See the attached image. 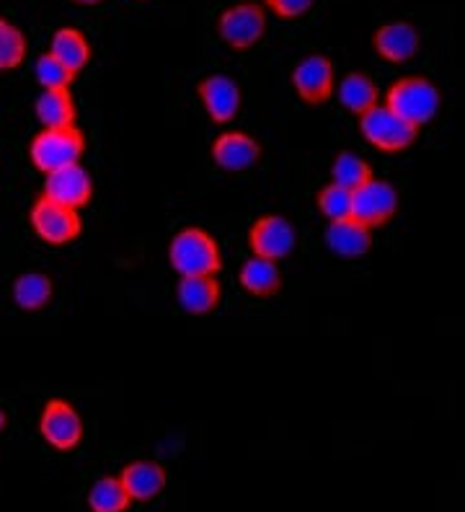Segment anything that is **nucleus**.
<instances>
[{
	"label": "nucleus",
	"mask_w": 465,
	"mask_h": 512,
	"mask_svg": "<svg viewBox=\"0 0 465 512\" xmlns=\"http://www.w3.org/2000/svg\"><path fill=\"white\" fill-rule=\"evenodd\" d=\"M171 267L179 277H215L223 269V256L215 238L202 228H184L168 249Z\"/></svg>",
	"instance_id": "nucleus-1"
},
{
	"label": "nucleus",
	"mask_w": 465,
	"mask_h": 512,
	"mask_svg": "<svg viewBox=\"0 0 465 512\" xmlns=\"http://www.w3.org/2000/svg\"><path fill=\"white\" fill-rule=\"evenodd\" d=\"M440 88L422 75H406L388 88L383 107L391 109L401 119H406L416 130L432 122L434 114L440 112Z\"/></svg>",
	"instance_id": "nucleus-2"
},
{
	"label": "nucleus",
	"mask_w": 465,
	"mask_h": 512,
	"mask_svg": "<svg viewBox=\"0 0 465 512\" xmlns=\"http://www.w3.org/2000/svg\"><path fill=\"white\" fill-rule=\"evenodd\" d=\"M86 153V138L78 127H55V130H42L34 135L29 145V156L34 169L42 174H52L57 169L81 163Z\"/></svg>",
	"instance_id": "nucleus-3"
},
{
	"label": "nucleus",
	"mask_w": 465,
	"mask_h": 512,
	"mask_svg": "<svg viewBox=\"0 0 465 512\" xmlns=\"http://www.w3.org/2000/svg\"><path fill=\"white\" fill-rule=\"evenodd\" d=\"M360 130L367 143L372 148L383 150V153H401V150L411 148L416 135H419V130L414 125H409L406 119L393 114L383 104H378V107H372L370 112L362 114Z\"/></svg>",
	"instance_id": "nucleus-4"
},
{
	"label": "nucleus",
	"mask_w": 465,
	"mask_h": 512,
	"mask_svg": "<svg viewBox=\"0 0 465 512\" xmlns=\"http://www.w3.org/2000/svg\"><path fill=\"white\" fill-rule=\"evenodd\" d=\"M267 32V11L259 3H236L225 8L217 19V34L228 47L243 52L254 47Z\"/></svg>",
	"instance_id": "nucleus-5"
},
{
	"label": "nucleus",
	"mask_w": 465,
	"mask_h": 512,
	"mask_svg": "<svg viewBox=\"0 0 465 512\" xmlns=\"http://www.w3.org/2000/svg\"><path fill=\"white\" fill-rule=\"evenodd\" d=\"M31 228L42 238L44 244L52 246H65L70 241L81 236V215L78 210H70L65 205H57V202L47 200V197H39L34 205H31Z\"/></svg>",
	"instance_id": "nucleus-6"
},
{
	"label": "nucleus",
	"mask_w": 465,
	"mask_h": 512,
	"mask_svg": "<svg viewBox=\"0 0 465 512\" xmlns=\"http://www.w3.org/2000/svg\"><path fill=\"white\" fill-rule=\"evenodd\" d=\"M39 432H42L44 443L55 450H73L83 440V419L70 401L52 399L42 409Z\"/></svg>",
	"instance_id": "nucleus-7"
},
{
	"label": "nucleus",
	"mask_w": 465,
	"mask_h": 512,
	"mask_svg": "<svg viewBox=\"0 0 465 512\" xmlns=\"http://www.w3.org/2000/svg\"><path fill=\"white\" fill-rule=\"evenodd\" d=\"M398 210V192L391 182L375 179L365 182L352 192V215L349 218L360 220L367 228L385 225Z\"/></svg>",
	"instance_id": "nucleus-8"
},
{
	"label": "nucleus",
	"mask_w": 465,
	"mask_h": 512,
	"mask_svg": "<svg viewBox=\"0 0 465 512\" xmlns=\"http://www.w3.org/2000/svg\"><path fill=\"white\" fill-rule=\"evenodd\" d=\"M295 241H298L295 225L282 215H264L248 231V244L254 249V256L269 259V262L285 259L295 249Z\"/></svg>",
	"instance_id": "nucleus-9"
},
{
	"label": "nucleus",
	"mask_w": 465,
	"mask_h": 512,
	"mask_svg": "<svg viewBox=\"0 0 465 512\" xmlns=\"http://www.w3.org/2000/svg\"><path fill=\"white\" fill-rule=\"evenodd\" d=\"M42 197L57 202V205L70 207V210H81L93 197L91 174L83 169L81 163H73V166L57 169L52 174H44Z\"/></svg>",
	"instance_id": "nucleus-10"
},
{
	"label": "nucleus",
	"mask_w": 465,
	"mask_h": 512,
	"mask_svg": "<svg viewBox=\"0 0 465 512\" xmlns=\"http://www.w3.org/2000/svg\"><path fill=\"white\" fill-rule=\"evenodd\" d=\"M292 86L308 104H323L334 96V63L326 55L303 57L292 70Z\"/></svg>",
	"instance_id": "nucleus-11"
},
{
	"label": "nucleus",
	"mask_w": 465,
	"mask_h": 512,
	"mask_svg": "<svg viewBox=\"0 0 465 512\" xmlns=\"http://www.w3.org/2000/svg\"><path fill=\"white\" fill-rule=\"evenodd\" d=\"M199 99L212 122L225 125L241 109V88L228 75H210L199 83Z\"/></svg>",
	"instance_id": "nucleus-12"
},
{
	"label": "nucleus",
	"mask_w": 465,
	"mask_h": 512,
	"mask_svg": "<svg viewBox=\"0 0 465 512\" xmlns=\"http://www.w3.org/2000/svg\"><path fill=\"white\" fill-rule=\"evenodd\" d=\"M259 143L246 132H223L212 143V158L223 171L238 174V171L251 169L259 161Z\"/></svg>",
	"instance_id": "nucleus-13"
},
{
	"label": "nucleus",
	"mask_w": 465,
	"mask_h": 512,
	"mask_svg": "<svg viewBox=\"0 0 465 512\" xmlns=\"http://www.w3.org/2000/svg\"><path fill=\"white\" fill-rule=\"evenodd\" d=\"M372 47L388 63H406L419 52V32L414 24L406 21L383 24L372 34Z\"/></svg>",
	"instance_id": "nucleus-14"
},
{
	"label": "nucleus",
	"mask_w": 465,
	"mask_h": 512,
	"mask_svg": "<svg viewBox=\"0 0 465 512\" xmlns=\"http://www.w3.org/2000/svg\"><path fill=\"white\" fill-rule=\"evenodd\" d=\"M119 481L127 489L132 502H148L158 497L166 487V469L155 461H135L124 466Z\"/></svg>",
	"instance_id": "nucleus-15"
},
{
	"label": "nucleus",
	"mask_w": 465,
	"mask_h": 512,
	"mask_svg": "<svg viewBox=\"0 0 465 512\" xmlns=\"http://www.w3.org/2000/svg\"><path fill=\"white\" fill-rule=\"evenodd\" d=\"M326 244L336 256L360 259L372 246V228H367V225L354 218L334 220V223H329V231H326Z\"/></svg>",
	"instance_id": "nucleus-16"
},
{
	"label": "nucleus",
	"mask_w": 465,
	"mask_h": 512,
	"mask_svg": "<svg viewBox=\"0 0 465 512\" xmlns=\"http://www.w3.org/2000/svg\"><path fill=\"white\" fill-rule=\"evenodd\" d=\"M50 55H55L62 65H68L75 75H81V70L91 63V42L86 34L75 26H60L52 34Z\"/></svg>",
	"instance_id": "nucleus-17"
},
{
	"label": "nucleus",
	"mask_w": 465,
	"mask_h": 512,
	"mask_svg": "<svg viewBox=\"0 0 465 512\" xmlns=\"http://www.w3.org/2000/svg\"><path fill=\"white\" fill-rule=\"evenodd\" d=\"M336 96H339L341 107L347 112L362 117L365 112H370L372 107L380 104V91L378 83L372 81L370 75L365 73H349L341 78L339 88H336Z\"/></svg>",
	"instance_id": "nucleus-18"
},
{
	"label": "nucleus",
	"mask_w": 465,
	"mask_h": 512,
	"mask_svg": "<svg viewBox=\"0 0 465 512\" xmlns=\"http://www.w3.org/2000/svg\"><path fill=\"white\" fill-rule=\"evenodd\" d=\"M37 119L42 122V130H55V127H73L78 109L70 88H57V91H42L34 104Z\"/></svg>",
	"instance_id": "nucleus-19"
},
{
	"label": "nucleus",
	"mask_w": 465,
	"mask_h": 512,
	"mask_svg": "<svg viewBox=\"0 0 465 512\" xmlns=\"http://www.w3.org/2000/svg\"><path fill=\"white\" fill-rule=\"evenodd\" d=\"M176 298L186 313L202 316L220 303V282L215 277H181Z\"/></svg>",
	"instance_id": "nucleus-20"
},
{
	"label": "nucleus",
	"mask_w": 465,
	"mask_h": 512,
	"mask_svg": "<svg viewBox=\"0 0 465 512\" xmlns=\"http://www.w3.org/2000/svg\"><path fill=\"white\" fill-rule=\"evenodd\" d=\"M241 285L246 293L259 295V298H267L274 295L282 285V275H279L277 262H269V259H261V256H251L246 264L241 267Z\"/></svg>",
	"instance_id": "nucleus-21"
},
{
	"label": "nucleus",
	"mask_w": 465,
	"mask_h": 512,
	"mask_svg": "<svg viewBox=\"0 0 465 512\" xmlns=\"http://www.w3.org/2000/svg\"><path fill=\"white\" fill-rule=\"evenodd\" d=\"M50 298L52 282L42 272H26V275L16 277V282H13V300L24 311H39V308L50 303Z\"/></svg>",
	"instance_id": "nucleus-22"
},
{
	"label": "nucleus",
	"mask_w": 465,
	"mask_h": 512,
	"mask_svg": "<svg viewBox=\"0 0 465 512\" xmlns=\"http://www.w3.org/2000/svg\"><path fill=\"white\" fill-rule=\"evenodd\" d=\"M130 505V494L122 487L119 476H101L91 487V492H88L91 512H127Z\"/></svg>",
	"instance_id": "nucleus-23"
},
{
	"label": "nucleus",
	"mask_w": 465,
	"mask_h": 512,
	"mask_svg": "<svg viewBox=\"0 0 465 512\" xmlns=\"http://www.w3.org/2000/svg\"><path fill=\"white\" fill-rule=\"evenodd\" d=\"M26 50H29L26 34L13 21L0 16V73L19 68L26 60Z\"/></svg>",
	"instance_id": "nucleus-24"
},
{
	"label": "nucleus",
	"mask_w": 465,
	"mask_h": 512,
	"mask_svg": "<svg viewBox=\"0 0 465 512\" xmlns=\"http://www.w3.org/2000/svg\"><path fill=\"white\" fill-rule=\"evenodd\" d=\"M331 174H334V184L354 192L357 187H362L365 182L372 179L370 163L362 156H354V153H341L336 156L334 166H331Z\"/></svg>",
	"instance_id": "nucleus-25"
},
{
	"label": "nucleus",
	"mask_w": 465,
	"mask_h": 512,
	"mask_svg": "<svg viewBox=\"0 0 465 512\" xmlns=\"http://www.w3.org/2000/svg\"><path fill=\"white\" fill-rule=\"evenodd\" d=\"M34 75H37L39 86L42 91H57V88H70L78 75L68 68V65H62L55 55L50 52H44L39 55L37 65H34Z\"/></svg>",
	"instance_id": "nucleus-26"
},
{
	"label": "nucleus",
	"mask_w": 465,
	"mask_h": 512,
	"mask_svg": "<svg viewBox=\"0 0 465 512\" xmlns=\"http://www.w3.org/2000/svg\"><path fill=\"white\" fill-rule=\"evenodd\" d=\"M318 207H321V213L326 215L329 223L349 218V215H352V192L334 182L326 184V187L321 189V194H318Z\"/></svg>",
	"instance_id": "nucleus-27"
},
{
	"label": "nucleus",
	"mask_w": 465,
	"mask_h": 512,
	"mask_svg": "<svg viewBox=\"0 0 465 512\" xmlns=\"http://www.w3.org/2000/svg\"><path fill=\"white\" fill-rule=\"evenodd\" d=\"M264 11H272L279 19H300L313 8L316 0H261Z\"/></svg>",
	"instance_id": "nucleus-28"
},
{
	"label": "nucleus",
	"mask_w": 465,
	"mask_h": 512,
	"mask_svg": "<svg viewBox=\"0 0 465 512\" xmlns=\"http://www.w3.org/2000/svg\"><path fill=\"white\" fill-rule=\"evenodd\" d=\"M73 3H78V6H99L104 0H73Z\"/></svg>",
	"instance_id": "nucleus-29"
},
{
	"label": "nucleus",
	"mask_w": 465,
	"mask_h": 512,
	"mask_svg": "<svg viewBox=\"0 0 465 512\" xmlns=\"http://www.w3.org/2000/svg\"><path fill=\"white\" fill-rule=\"evenodd\" d=\"M6 425H8V417H6V412L0 409V432L6 430Z\"/></svg>",
	"instance_id": "nucleus-30"
}]
</instances>
